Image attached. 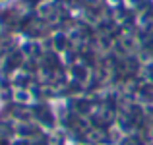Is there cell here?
Wrapping results in <instances>:
<instances>
[{"instance_id": "obj_1", "label": "cell", "mask_w": 153, "mask_h": 145, "mask_svg": "<svg viewBox=\"0 0 153 145\" xmlns=\"http://www.w3.org/2000/svg\"><path fill=\"white\" fill-rule=\"evenodd\" d=\"M10 0H0V6H4V4H8Z\"/></svg>"}]
</instances>
